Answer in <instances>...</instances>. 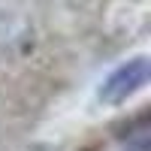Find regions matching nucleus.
Instances as JSON below:
<instances>
[{"label": "nucleus", "mask_w": 151, "mask_h": 151, "mask_svg": "<svg viewBox=\"0 0 151 151\" xmlns=\"http://www.w3.org/2000/svg\"><path fill=\"white\" fill-rule=\"evenodd\" d=\"M121 148L124 151H151V121L148 115L133 118L121 133Z\"/></svg>", "instance_id": "2"}, {"label": "nucleus", "mask_w": 151, "mask_h": 151, "mask_svg": "<svg viewBox=\"0 0 151 151\" xmlns=\"http://www.w3.org/2000/svg\"><path fill=\"white\" fill-rule=\"evenodd\" d=\"M148 73H151L148 70V58H133V60H127V64H121L103 82V88H100V100H103V103H112V106L124 103L130 94H136L148 82Z\"/></svg>", "instance_id": "1"}]
</instances>
